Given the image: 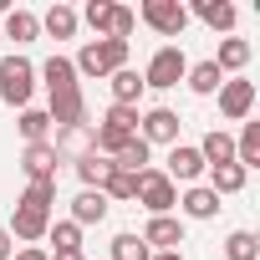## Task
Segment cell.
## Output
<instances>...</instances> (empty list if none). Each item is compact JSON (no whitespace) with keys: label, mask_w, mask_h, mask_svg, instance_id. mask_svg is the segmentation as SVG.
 <instances>
[{"label":"cell","mask_w":260,"mask_h":260,"mask_svg":"<svg viewBox=\"0 0 260 260\" xmlns=\"http://www.w3.org/2000/svg\"><path fill=\"white\" fill-rule=\"evenodd\" d=\"M51 260H87L82 250H67V255H51Z\"/></svg>","instance_id":"cell-38"},{"label":"cell","mask_w":260,"mask_h":260,"mask_svg":"<svg viewBox=\"0 0 260 260\" xmlns=\"http://www.w3.org/2000/svg\"><path fill=\"white\" fill-rule=\"evenodd\" d=\"M77 21H87L97 31V41H127L133 26H138V16L127 11V6H112V0H87V11Z\"/></svg>","instance_id":"cell-1"},{"label":"cell","mask_w":260,"mask_h":260,"mask_svg":"<svg viewBox=\"0 0 260 260\" xmlns=\"http://www.w3.org/2000/svg\"><path fill=\"white\" fill-rule=\"evenodd\" d=\"M148 260H184L179 250H158V255H148Z\"/></svg>","instance_id":"cell-37"},{"label":"cell","mask_w":260,"mask_h":260,"mask_svg":"<svg viewBox=\"0 0 260 260\" xmlns=\"http://www.w3.org/2000/svg\"><path fill=\"white\" fill-rule=\"evenodd\" d=\"M102 219H107V199L97 189H82L72 199V224H102Z\"/></svg>","instance_id":"cell-18"},{"label":"cell","mask_w":260,"mask_h":260,"mask_svg":"<svg viewBox=\"0 0 260 260\" xmlns=\"http://www.w3.org/2000/svg\"><path fill=\"white\" fill-rule=\"evenodd\" d=\"M107 164H112L117 174H143V169H148V143H143V138H133L127 148H117Z\"/></svg>","instance_id":"cell-23"},{"label":"cell","mask_w":260,"mask_h":260,"mask_svg":"<svg viewBox=\"0 0 260 260\" xmlns=\"http://www.w3.org/2000/svg\"><path fill=\"white\" fill-rule=\"evenodd\" d=\"M51 148H56V158H61V153H72V158H87V153H97V127H87V122H77V127H61Z\"/></svg>","instance_id":"cell-12"},{"label":"cell","mask_w":260,"mask_h":260,"mask_svg":"<svg viewBox=\"0 0 260 260\" xmlns=\"http://www.w3.org/2000/svg\"><path fill=\"white\" fill-rule=\"evenodd\" d=\"M184 72H189L184 46H158V51H153V61H148V72H143V87H179V82H184Z\"/></svg>","instance_id":"cell-5"},{"label":"cell","mask_w":260,"mask_h":260,"mask_svg":"<svg viewBox=\"0 0 260 260\" xmlns=\"http://www.w3.org/2000/svg\"><path fill=\"white\" fill-rule=\"evenodd\" d=\"M138 138H143L148 148H153V143H169V148H174V143H179V112H174V107H148V112L138 117Z\"/></svg>","instance_id":"cell-7"},{"label":"cell","mask_w":260,"mask_h":260,"mask_svg":"<svg viewBox=\"0 0 260 260\" xmlns=\"http://www.w3.org/2000/svg\"><path fill=\"white\" fill-rule=\"evenodd\" d=\"M209 189H214V194H240V189H245V169H240V164L209 169Z\"/></svg>","instance_id":"cell-29"},{"label":"cell","mask_w":260,"mask_h":260,"mask_svg":"<svg viewBox=\"0 0 260 260\" xmlns=\"http://www.w3.org/2000/svg\"><path fill=\"white\" fill-rule=\"evenodd\" d=\"M184 82H189V92L209 97V92H219V87H224V72H219V67H214V56H209V61H194V67L184 72Z\"/></svg>","instance_id":"cell-17"},{"label":"cell","mask_w":260,"mask_h":260,"mask_svg":"<svg viewBox=\"0 0 260 260\" xmlns=\"http://www.w3.org/2000/svg\"><path fill=\"white\" fill-rule=\"evenodd\" d=\"M16 255V240H11V230H0V260H11Z\"/></svg>","instance_id":"cell-35"},{"label":"cell","mask_w":260,"mask_h":260,"mask_svg":"<svg viewBox=\"0 0 260 260\" xmlns=\"http://www.w3.org/2000/svg\"><path fill=\"white\" fill-rule=\"evenodd\" d=\"M41 77H46L51 97H56V92H77V67H72V56H51V61L41 67Z\"/></svg>","instance_id":"cell-20"},{"label":"cell","mask_w":260,"mask_h":260,"mask_svg":"<svg viewBox=\"0 0 260 260\" xmlns=\"http://www.w3.org/2000/svg\"><path fill=\"white\" fill-rule=\"evenodd\" d=\"M46 117H51V122H61V127H77V122H87V107H82V87H77V92H56Z\"/></svg>","instance_id":"cell-16"},{"label":"cell","mask_w":260,"mask_h":260,"mask_svg":"<svg viewBox=\"0 0 260 260\" xmlns=\"http://www.w3.org/2000/svg\"><path fill=\"white\" fill-rule=\"evenodd\" d=\"M21 169H26V179H31V184H46V179H56V148H51V143H26V153H21Z\"/></svg>","instance_id":"cell-11"},{"label":"cell","mask_w":260,"mask_h":260,"mask_svg":"<svg viewBox=\"0 0 260 260\" xmlns=\"http://www.w3.org/2000/svg\"><path fill=\"white\" fill-rule=\"evenodd\" d=\"M46 240L56 245V255H67V250H82V224L61 219V224H51V230H46Z\"/></svg>","instance_id":"cell-31"},{"label":"cell","mask_w":260,"mask_h":260,"mask_svg":"<svg viewBox=\"0 0 260 260\" xmlns=\"http://www.w3.org/2000/svg\"><path fill=\"white\" fill-rule=\"evenodd\" d=\"M46 230H51V209H41V204H16V219H11V240H46Z\"/></svg>","instance_id":"cell-9"},{"label":"cell","mask_w":260,"mask_h":260,"mask_svg":"<svg viewBox=\"0 0 260 260\" xmlns=\"http://www.w3.org/2000/svg\"><path fill=\"white\" fill-rule=\"evenodd\" d=\"M41 26H46V31H51L56 41H72L82 21H77V11H72V6H61V0H56V6H51V11L41 16Z\"/></svg>","instance_id":"cell-21"},{"label":"cell","mask_w":260,"mask_h":260,"mask_svg":"<svg viewBox=\"0 0 260 260\" xmlns=\"http://www.w3.org/2000/svg\"><path fill=\"white\" fill-rule=\"evenodd\" d=\"M31 92H36V67L26 56H0V102L31 107Z\"/></svg>","instance_id":"cell-3"},{"label":"cell","mask_w":260,"mask_h":260,"mask_svg":"<svg viewBox=\"0 0 260 260\" xmlns=\"http://www.w3.org/2000/svg\"><path fill=\"white\" fill-rule=\"evenodd\" d=\"M250 107H255V82L230 77V82L219 87V112H224L230 122H245V117H250Z\"/></svg>","instance_id":"cell-8"},{"label":"cell","mask_w":260,"mask_h":260,"mask_svg":"<svg viewBox=\"0 0 260 260\" xmlns=\"http://www.w3.org/2000/svg\"><path fill=\"white\" fill-rule=\"evenodd\" d=\"M0 36H6V41H36V36H41V16H31V11H11Z\"/></svg>","instance_id":"cell-25"},{"label":"cell","mask_w":260,"mask_h":260,"mask_svg":"<svg viewBox=\"0 0 260 260\" xmlns=\"http://www.w3.org/2000/svg\"><path fill=\"white\" fill-rule=\"evenodd\" d=\"M102 199H107V204H112V199H117V204L138 199V174H117V169H112L107 184H102Z\"/></svg>","instance_id":"cell-27"},{"label":"cell","mask_w":260,"mask_h":260,"mask_svg":"<svg viewBox=\"0 0 260 260\" xmlns=\"http://www.w3.org/2000/svg\"><path fill=\"white\" fill-rule=\"evenodd\" d=\"M235 164L250 174V169H260V122H245V133H240V143H235Z\"/></svg>","instance_id":"cell-24"},{"label":"cell","mask_w":260,"mask_h":260,"mask_svg":"<svg viewBox=\"0 0 260 260\" xmlns=\"http://www.w3.org/2000/svg\"><path fill=\"white\" fill-rule=\"evenodd\" d=\"M16 260H51L46 250H36V245H26V250H16Z\"/></svg>","instance_id":"cell-36"},{"label":"cell","mask_w":260,"mask_h":260,"mask_svg":"<svg viewBox=\"0 0 260 260\" xmlns=\"http://www.w3.org/2000/svg\"><path fill=\"white\" fill-rule=\"evenodd\" d=\"M194 16L204 26H214V31H235V6H230V0H199Z\"/></svg>","instance_id":"cell-22"},{"label":"cell","mask_w":260,"mask_h":260,"mask_svg":"<svg viewBox=\"0 0 260 260\" xmlns=\"http://www.w3.org/2000/svg\"><path fill=\"white\" fill-rule=\"evenodd\" d=\"M153 250L143 245V235H117L112 240V260H148Z\"/></svg>","instance_id":"cell-33"},{"label":"cell","mask_w":260,"mask_h":260,"mask_svg":"<svg viewBox=\"0 0 260 260\" xmlns=\"http://www.w3.org/2000/svg\"><path fill=\"white\" fill-rule=\"evenodd\" d=\"M199 158H204V169L235 164V138L224 133V127H214V133H204V143H199Z\"/></svg>","instance_id":"cell-15"},{"label":"cell","mask_w":260,"mask_h":260,"mask_svg":"<svg viewBox=\"0 0 260 260\" xmlns=\"http://www.w3.org/2000/svg\"><path fill=\"white\" fill-rule=\"evenodd\" d=\"M107 174H112V164H107L102 153H87V158H77V179H82L87 189H97V194H102V184H107Z\"/></svg>","instance_id":"cell-26"},{"label":"cell","mask_w":260,"mask_h":260,"mask_svg":"<svg viewBox=\"0 0 260 260\" xmlns=\"http://www.w3.org/2000/svg\"><path fill=\"white\" fill-rule=\"evenodd\" d=\"M224 255H230V260H260V240H255L250 230H235V235L224 240Z\"/></svg>","instance_id":"cell-32"},{"label":"cell","mask_w":260,"mask_h":260,"mask_svg":"<svg viewBox=\"0 0 260 260\" xmlns=\"http://www.w3.org/2000/svg\"><path fill=\"white\" fill-rule=\"evenodd\" d=\"M72 67H77V77H112L127 67V41H87Z\"/></svg>","instance_id":"cell-2"},{"label":"cell","mask_w":260,"mask_h":260,"mask_svg":"<svg viewBox=\"0 0 260 260\" xmlns=\"http://www.w3.org/2000/svg\"><path fill=\"white\" fill-rule=\"evenodd\" d=\"M143 245L158 255V250H179L184 245V224L174 219V214H153L148 219V230H143Z\"/></svg>","instance_id":"cell-10"},{"label":"cell","mask_w":260,"mask_h":260,"mask_svg":"<svg viewBox=\"0 0 260 260\" xmlns=\"http://www.w3.org/2000/svg\"><path fill=\"white\" fill-rule=\"evenodd\" d=\"M102 127H117V133H138V107H107V117H102Z\"/></svg>","instance_id":"cell-34"},{"label":"cell","mask_w":260,"mask_h":260,"mask_svg":"<svg viewBox=\"0 0 260 260\" xmlns=\"http://www.w3.org/2000/svg\"><path fill=\"white\" fill-rule=\"evenodd\" d=\"M169 179H174V189L179 184H194L199 174H204V158H199V148H184V143H174V153H169V169H164Z\"/></svg>","instance_id":"cell-13"},{"label":"cell","mask_w":260,"mask_h":260,"mask_svg":"<svg viewBox=\"0 0 260 260\" xmlns=\"http://www.w3.org/2000/svg\"><path fill=\"white\" fill-rule=\"evenodd\" d=\"M245 61H250V41H240V36L219 41V56H214V67H219V72H240Z\"/></svg>","instance_id":"cell-28"},{"label":"cell","mask_w":260,"mask_h":260,"mask_svg":"<svg viewBox=\"0 0 260 260\" xmlns=\"http://www.w3.org/2000/svg\"><path fill=\"white\" fill-rule=\"evenodd\" d=\"M138 16H143L158 36H169V41L184 36V26H189V11L179 6V0H143V11H138Z\"/></svg>","instance_id":"cell-6"},{"label":"cell","mask_w":260,"mask_h":260,"mask_svg":"<svg viewBox=\"0 0 260 260\" xmlns=\"http://www.w3.org/2000/svg\"><path fill=\"white\" fill-rule=\"evenodd\" d=\"M179 209H184L189 219H214V214H219V194L204 189V184H189L184 199H179Z\"/></svg>","instance_id":"cell-14"},{"label":"cell","mask_w":260,"mask_h":260,"mask_svg":"<svg viewBox=\"0 0 260 260\" xmlns=\"http://www.w3.org/2000/svg\"><path fill=\"white\" fill-rule=\"evenodd\" d=\"M46 127H51V117L41 107H21V138L26 143H46Z\"/></svg>","instance_id":"cell-30"},{"label":"cell","mask_w":260,"mask_h":260,"mask_svg":"<svg viewBox=\"0 0 260 260\" xmlns=\"http://www.w3.org/2000/svg\"><path fill=\"white\" fill-rule=\"evenodd\" d=\"M148 87H143V77L133 72V67H122V72H112V102L117 107H138V97H143Z\"/></svg>","instance_id":"cell-19"},{"label":"cell","mask_w":260,"mask_h":260,"mask_svg":"<svg viewBox=\"0 0 260 260\" xmlns=\"http://www.w3.org/2000/svg\"><path fill=\"white\" fill-rule=\"evenodd\" d=\"M138 204H143L148 214H169V209L179 204L174 179H169L164 169H143V174H138Z\"/></svg>","instance_id":"cell-4"},{"label":"cell","mask_w":260,"mask_h":260,"mask_svg":"<svg viewBox=\"0 0 260 260\" xmlns=\"http://www.w3.org/2000/svg\"><path fill=\"white\" fill-rule=\"evenodd\" d=\"M0 41H6V36H0Z\"/></svg>","instance_id":"cell-39"}]
</instances>
